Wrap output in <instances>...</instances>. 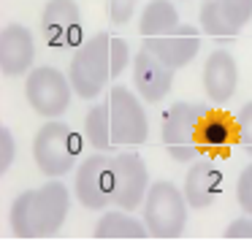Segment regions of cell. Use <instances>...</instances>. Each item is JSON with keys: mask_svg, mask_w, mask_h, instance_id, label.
Returning a JSON list of instances; mask_svg holds the SVG:
<instances>
[{"mask_svg": "<svg viewBox=\"0 0 252 252\" xmlns=\"http://www.w3.org/2000/svg\"><path fill=\"white\" fill-rule=\"evenodd\" d=\"M127 63L133 60L125 38H117L106 30L93 35L90 41L79 44L76 55L71 57V65H68V79L73 84V93L84 100L98 98L106 90V84L127 68Z\"/></svg>", "mask_w": 252, "mask_h": 252, "instance_id": "obj_1", "label": "cell"}, {"mask_svg": "<svg viewBox=\"0 0 252 252\" xmlns=\"http://www.w3.org/2000/svg\"><path fill=\"white\" fill-rule=\"evenodd\" d=\"M71 212V190L60 179L25 190L11 203V230L19 239H49Z\"/></svg>", "mask_w": 252, "mask_h": 252, "instance_id": "obj_2", "label": "cell"}, {"mask_svg": "<svg viewBox=\"0 0 252 252\" xmlns=\"http://www.w3.org/2000/svg\"><path fill=\"white\" fill-rule=\"evenodd\" d=\"M187 209H190V203L174 182L163 179L149 185V192L144 198V209H141L149 236H155V239H179L187 228Z\"/></svg>", "mask_w": 252, "mask_h": 252, "instance_id": "obj_3", "label": "cell"}, {"mask_svg": "<svg viewBox=\"0 0 252 252\" xmlns=\"http://www.w3.org/2000/svg\"><path fill=\"white\" fill-rule=\"evenodd\" d=\"M206 103H174L163 117V125H160V138H163V147L176 163H192L201 149V138H198V127L201 120L209 114Z\"/></svg>", "mask_w": 252, "mask_h": 252, "instance_id": "obj_4", "label": "cell"}, {"mask_svg": "<svg viewBox=\"0 0 252 252\" xmlns=\"http://www.w3.org/2000/svg\"><path fill=\"white\" fill-rule=\"evenodd\" d=\"M82 155V141L79 136L71 130V125L60 120H49L38 133H35L33 141V158L35 165L44 176L57 179V176H65L76 168V160Z\"/></svg>", "mask_w": 252, "mask_h": 252, "instance_id": "obj_5", "label": "cell"}, {"mask_svg": "<svg viewBox=\"0 0 252 252\" xmlns=\"http://www.w3.org/2000/svg\"><path fill=\"white\" fill-rule=\"evenodd\" d=\"M71 95H73V84L65 73H60L52 65H41L33 68L28 73L25 82V98L33 106L35 114L46 117V120H57L60 114H65L71 106Z\"/></svg>", "mask_w": 252, "mask_h": 252, "instance_id": "obj_6", "label": "cell"}, {"mask_svg": "<svg viewBox=\"0 0 252 252\" xmlns=\"http://www.w3.org/2000/svg\"><path fill=\"white\" fill-rule=\"evenodd\" d=\"M109 114H111V136L117 147H138L149 136V120L141 106V98L133 90L117 87L109 90Z\"/></svg>", "mask_w": 252, "mask_h": 252, "instance_id": "obj_7", "label": "cell"}, {"mask_svg": "<svg viewBox=\"0 0 252 252\" xmlns=\"http://www.w3.org/2000/svg\"><path fill=\"white\" fill-rule=\"evenodd\" d=\"M111 190H114V176H111V158L106 155H90L79 163L73 192L76 201L84 209H106L111 203Z\"/></svg>", "mask_w": 252, "mask_h": 252, "instance_id": "obj_8", "label": "cell"}, {"mask_svg": "<svg viewBox=\"0 0 252 252\" xmlns=\"http://www.w3.org/2000/svg\"><path fill=\"white\" fill-rule=\"evenodd\" d=\"M111 176H114V190L111 201L120 209H133L141 206V201L149 192V171L138 155H114L111 158Z\"/></svg>", "mask_w": 252, "mask_h": 252, "instance_id": "obj_9", "label": "cell"}, {"mask_svg": "<svg viewBox=\"0 0 252 252\" xmlns=\"http://www.w3.org/2000/svg\"><path fill=\"white\" fill-rule=\"evenodd\" d=\"M41 35L52 49L82 44V14L76 0H49L41 11Z\"/></svg>", "mask_w": 252, "mask_h": 252, "instance_id": "obj_10", "label": "cell"}, {"mask_svg": "<svg viewBox=\"0 0 252 252\" xmlns=\"http://www.w3.org/2000/svg\"><path fill=\"white\" fill-rule=\"evenodd\" d=\"M133 87H136L138 98L144 103H160L168 98L171 87H174V68H168L160 57H155L149 49L138 52L133 57Z\"/></svg>", "mask_w": 252, "mask_h": 252, "instance_id": "obj_11", "label": "cell"}, {"mask_svg": "<svg viewBox=\"0 0 252 252\" xmlns=\"http://www.w3.org/2000/svg\"><path fill=\"white\" fill-rule=\"evenodd\" d=\"M144 49H149L155 57L165 63L168 68H185L195 60L201 52V30L192 25H179L174 33L163 38H144Z\"/></svg>", "mask_w": 252, "mask_h": 252, "instance_id": "obj_12", "label": "cell"}, {"mask_svg": "<svg viewBox=\"0 0 252 252\" xmlns=\"http://www.w3.org/2000/svg\"><path fill=\"white\" fill-rule=\"evenodd\" d=\"M35 60V41L25 25L11 22L0 33V73L3 76H25Z\"/></svg>", "mask_w": 252, "mask_h": 252, "instance_id": "obj_13", "label": "cell"}, {"mask_svg": "<svg viewBox=\"0 0 252 252\" xmlns=\"http://www.w3.org/2000/svg\"><path fill=\"white\" fill-rule=\"evenodd\" d=\"M239 87V65L228 49H214L203 63V90L217 106L228 103Z\"/></svg>", "mask_w": 252, "mask_h": 252, "instance_id": "obj_14", "label": "cell"}, {"mask_svg": "<svg viewBox=\"0 0 252 252\" xmlns=\"http://www.w3.org/2000/svg\"><path fill=\"white\" fill-rule=\"evenodd\" d=\"M222 187V174L212 160H192L185 176V198L190 209H206L214 203Z\"/></svg>", "mask_w": 252, "mask_h": 252, "instance_id": "obj_15", "label": "cell"}, {"mask_svg": "<svg viewBox=\"0 0 252 252\" xmlns=\"http://www.w3.org/2000/svg\"><path fill=\"white\" fill-rule=\"evenodd\" d=\"M198 138H201L203 152L222 158V155L230 152V144L236 141V120H228L222 111H209L201 120Z\"/></svg>", "mask_w": 252, "mask_h": 252, "instance_id": "obj_16", "label": "cell"}, {"mask_svg": "<svg viewBox=\"0 0 252 252\" xmlns=\"http://www.w3.org/2000/svg\"><path fill=\"white\" fill-rule=\"evenodd\" d=\"M179 25V11L171 0H152L141 11L138 33H141V38H163V35L174 33Z\"/></svg>", "mask_w": 252, "mask_h": 252, "instance_id": "obj_17", "label": "cell"}, {"mask_svg": "<svg viewBox=\"0 0 252 252\" xmlns=\"http://www.w3.org/2000/svg\"><path fill=\"white\" fill-rule=\"evenodd\" d=\"M95 236L98 239H147L149 230L144 220H136L127 209L117 206L114 212H106L95 225Z\"/></svg>", "mask_w": 252, "mask_h": 252, "instance_id": "obj_18", "label": "cell"}, {"mask_svg": "<svg viewBox=\"0 0 252 252\" xmlns=\"http://www.w3.org/2000/svg\"><path fill=\"white\" fill-rule=\"evenodd\" d=\"M198 25H201L203 33L217 41H233L241 33V28H236L230 22V17L225 14L222 0H206L201 6V11H198Z\"/></svg>", "mask_w": 252, "mask_h": 252, "instance_id": "obj_19", "label": "cell"}, {"mask_svg": "<svg viewBox=\"0 0 252 252\" xmlns=\"http://www.w3.org/2000/svg\"><path fill=\"white\" fill-rule=\"evenodd\" d=\"M84 136L100 152H109V149H117L114 136H111V114H109V100H100L98 106L87 111L84 117Z\"/></svg>", "mask_w": 252, "mask_h": 252, "instance_id": "obj_20", "label": "cell"}, {"mask_svg": "<svg viewBox=\"0 0 252 252\" xmlns=\"http://www.w3.org/2000/svg\"><path fill=\"white\" fill-rule=\"evenodd\" d=\"M236 138L252 155V100L241 106L239 114H236Z\"/></svg>", "mask_w": 252, "mask_h": 252, "instance_id": "obj_21", "label": "cell"}, {"mask_svg": "<svg viewBox=\"0 0 252 252\" xmlns=\"http://www.w3.org/2000/svg\"><path fill=\"white\" fill-rule=\"evenodd\" d=\"M236 198H239V206L244 209V214H252V163L244 165L236 182Z\"/></svg>", "mask_w": 252, "mask_h": 252, "instance_id": "obj_22", "label": "cell"}, {"mask_svg": "<svg viewBox=\"0 0 252 252\" xmlns=\"http://www.w3.org/2000/svg\"><path fill=\"white\" fill-rule=\"evenodd\" d=\"M222 8L236 28H244L252 19V0H222Z\"/></svg>", "mask_w": 252, "mask_h": 252, "instance_id": "obj_23", "label": "cell"}, {"mask_svg": "<svg viewBox=\"0 0 252 252\" xmlns=\"http://www.w3.org/2000/svg\"><path fill=\"white\" fill-rule=\"evenodd\" d=\"M14 158H17V144L8 130V125H0V174H8Z\"/></svg>", "mask_w": 252, "mask_h": 252, "instance_id": "obj_24", "label": "cell"}, {"mask_svg": "<svg viewBox=\"0 0 252 252\" xmlns=\"http://www.w3.org/2000/svg\"><path fill=\"white\" fill-rule=\"evenodd\" d=\"M138 0H109V17L114 25H127L136 14Z\"/></svg>", "mask_w": 252, "mask_h": 252, "instance_id": "obj_25", "label": "cell"}, {"mask_svg": "<svg viewBox=\"0 0 252 252\" xmlns=\"http://www.w3.org/2000/svg\"><path fill=\"white\" fill-rule=\"evenodd\" d=\"M225 236H228V239H252V214L236 217L233 222L225 228Z\"/></svg>", "mask_w": 252, "mask_h": 252, "instance_id": "obj_26", "label": "cell"}]
</instances>
